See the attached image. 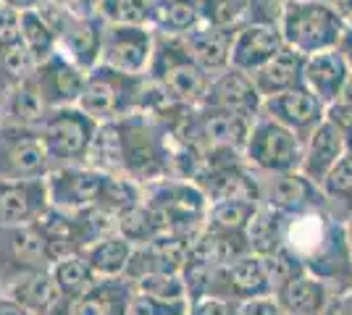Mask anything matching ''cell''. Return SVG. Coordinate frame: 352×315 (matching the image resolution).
Instances as JSON below:
<instances>
[{"instance_id":"1","label":"cell","mask_w":352,"mask_h":315,"mask_svg":"<svg viewBox=\"0 0 352 315\" xmlns=\"http://www.w3.org/2000/svg\"><path fill=\"white\" fill-rule=\"evenodd\" d=\"M87 165L126 176L140 187L174 176V139L153 113H129L98 124Z\"/></svg>"},{"instance_id":"2","label":"cell","mask_w":352,"mask_h":315,"mask_svg":"<svg viewBox=\"0 0 352 315\" xmlns=\"http://www.w3.org/2000/svg\"><path fill=\"white\" fill-rule=\"evenodd\" d=\"M281 247L331 294L352 289V253L344 224L326 208L287 215Z\"/></svg>"},{"instance_id":"3","label":"cell","mask_w":352,"mask_h":315,"mask_svg":"<svg viewBox=\"0 0 352 315\" xmlns=\"http://www.w3.org/2000/svg\"><path fill=\"white\" fill-rule=\"evenodd\" d=\"M79 108L98 124L124 119L129 113H155L168 105L166 92L147 74H126L111 66L95 63L87 71L85 90L79 95Z\"/></svg>"},{"instance_id":"4","label":"cell","mask_w":352,"mask_h":315,"mask_svg":"<svg viewBox=\"0 0 352 315\" xmlns=\"http://www.w3.org/2000/svg\"><path fill=\"white\" fill-rule=\"evenodd\" d=\"M155 32V30H153ZM158 87L166 92L168 103L179 105H200L206 100L210 74H206L187 53L182 34H163L155 32L153 56L145 71Z\"/></svg>"},{"instance_id":"5","label":"cell","mask_w":352,"mask_h":315,"mask_svg":"<svg viewBox=\"0 0 352 315\" xmlns=\"http://www.w3.org/2000/svg\"><path fill=\"white\" fill-rule=\"evenodd\" d=\"M279 30L284 45L294 47L302 56H313V53L337 47L347 24L331 3L287 0Z\"/></svg>"},{"instance_id":"6","label":"cell","mask_w":352,"mask_h":315,"mask_svg":"<svg viewBox=\"0 0 352 315\" xmlns=\"http://www.w3.org/2000/svg\"><path fill=\"white\" fill-rule=\"evenodd\" d=\"M142 200L155 210L166 231L187 237V240H195L200 234V229L206 226L208 208H210L208 197L195 181L176 179V176L142 187Z\"/></svg>"},{"instance_id":"7","label":"cell","mask_w":352,"mask_h":315,"mask_svg":"<svg viewBox=\"0 0 352 315\" xmlns=\"http://www.w3.org/2000/svg\"><path fill=\"white\" fill-rule=\"evenodd\" d=\"M37 129L43 135L45 150L50 155L53 168H63V165L87 163V152L98 132V121L87 116L79 105H66V108L47 110Z\"/></svg>"},{"instance_id":"8","label":"cell","mask_w":352,"mask_h":315,"mask_svg":"<svg viewBox=\"0 0 352 315\" xmlns=\"http://www.w3.org/2000/svg\"><path fill=\"white\" fill-rule=\"evenodd\" d=\"M245 161L258 174H284L300 171L302 163V142L265 113H258L250 124L248 142H245Z\"/></svg>"},{"instance_id":"9","label":"cell","mask_w":352,"mask_h":315,"mask_svg":"<svg viewBox=\"0 0 352 315\" xmlns=\"http://www.w3.org/2000/svg\"><path fill=\"white\" fill-rule=\"evenodd\" d=\"M56 260L37 224L0 226V286L3 292L32 273L50 270Z\"/></svg>"},{"instance_id":"10","label":"cell","mask_w":352,"mask_h":315,"mask_svg":"<svg viewBox=\"0 0 352 315\" xmlns=\"http://www.w3.org/2000/svg\"><path fill=\"white\" fill-rule=\"evenodd\" d=\"M208 202L219 200H255L258 202V174L242 152H208L195 176Z\"/></svg>"},{"instance_id":"11","label":"cell","mask_w":352,"mask_h":315,"mask_svg":"<svg viewBox=\"0 0 352 315\" xmlns=\"http://www.w3.org/2000/svg\"><path fill=\"white\" fill-rule=\"evenodd\" d=\"M53 171L37 126L0 124V179H45Z\"/></svg>"},{"instance_id":"12","label":"cell","mask_w":352,"mask_h":315,"mask_svg":"<svg viewBox=\"0 0 352 315\" xmlns=\"http://www.w3.org/2000/svg\"><path fill=\"white\" fill-rule=\"evenodd\" d=\"M111 174L98 171L92 165H63L53 168L47 174V192L50 205L63 210H82V208H100L105 197Z\"/></svg>"},{"instance_id":"13","label":"cell","mask_w":352,"mask_h":315,"mask_svg":"<svg viewBox=\"0 0 352 315\" xmlns=\"http://www.w3.org/2000/svg\"><path fill=\"white\" fill-rule=\"evenodd\" d=\"M153 40L155 32L145 24H105L98 63L126 74H145L153 56Z\"/></svg>"},{"instance_id":"14","label":"cell","mask_w":352,"mask_h":315,"mask_svg":"<svg viewBox=\"0 0 352 315\" xmlns=\"http://www.w3.org/2000/svg\"><path fill=\"white\" fill-rule=\"evenodd\" d=\"M258 205L279 210L284 215H297V213H305V210L326 208L321 187L313 179H308L302 171L258 174Z\"/></svg>"},{"instance_id":"15","label":"cell","mask_w":352,"mask_h":315,"mask_svg":"<svg viewBox=\"0 0 352 315\" xmlns=\"http://www.w3.org/2000/svg\"><path fill=\"white\" fill-rule=\"evenodd\" d=\"M85 79H87V69L74 63L60 50H56L53 56H47L40 63H34V69H32V82H34L47 110L79 103V95L85 90Z\"/></svg>"},{"instance_id":"16","label":"cell","mask_w":352,"mask_h":315,"mask_svg":"<svg viewBox=\"0 0 352 315\" xmlns=\"http://www.w3.org/2000/svg\"><path fill=\"white\" fill-rule=\"evenodd\" d=\"M50 210L45 179H0V226L37 224Z\"/></svg>"},{"instance_id":"17","label":"cell","mask_w":352,"mask_h":315,"mask_svg":"<svg viewBox=\"0 0 352 315\" xmlns=\"http://www.w3.org/2000/svg\"><path fill=\"white\" fill-rule=\"evenodd\" d=\"M261 113L279 121L281 126L294 132V137L300 142H305L316 132V126L326 119V105L308 87H300V90H289L265 97Z\"/></svg>"},{"instance_id":"18","label":"cell","mask_w":352,"mask_h":315,"mask_svg":"<svg viewBox=\"0 0 352 315\" xmlns=\"http://www.w3.org/2000/svg\"><path fill=\"white\" fill-rule=\"evenodd\" d=\"M200 105H213V108H226V110H234L245 119H255L263 108V95L258 92L252 76L242 69H223L219 74L210 76V84H208L206 100Z\"/></svg>"},{"instance_id":"19","label":"cell","mask_w":352,"mask_h":315,"mask_svg":"<svg viewBox=\"0 0 352 315\" xmlns=\"http://www.w3.org/2000/svg\"><path fill=\"white\" fill-rule=\"evenodd\" d=\"M190 244L192 240H187V237L163 231L155 240L134 247L132 260H129L124 276L134 281V279L147 276V273H182L187 253H190Z\"/></svg>"},{"instance_id":"20","label":"cell","mask_w":352,"mask_h":315,"mask_svg":"<svg viewBox=\"0 0 352 315\" xmlns=\"http://www.w3.org/2000/svg\"><path fill=\"white\" fill-rule=\"evenodd\" d=\"M281 47H284V37L279 27L242 24L232 40V66L252 74L274 58Z\"/></svg>"},{"instance_id":"21","label":"cell","mask_w":352,"mask_h":315,"mask_svg":"<svg viewBox=\"0 0 352 315\" xmlns=\"http://www.w3.org/2000/svg\"><path fill=\"white\" fill-rule=\"evenodd\" d=\"M271 297L289 315H321L334 294L329 292V286L323 281L310 276L308 270H300V273L289 276L287 281H281L271 292Z\"/></svg>"},{"instance_id":"22","label":"cell","mask_w":352,"mask_h":315,"mask_svg":"<svg viewBox=\"0 0 352 315\" xmlns=\"http://www.w3.org/2000/svg\"><path fill=\"white\" fill-rule=\"evenodd\" d=\"M350 74V63L339 53V47L313 53L305 58V87H308L323 105L337 103Z\"/></svg>"},{"instance_id":"23","label":"cell","mask_w":352,"mask_h":315,"mask_svg":"<svg viewBox=\"0 0 352 315\" xmlns=\"http://www.w3.org/2000/svg\"><path fill=\"white\" fill-rule=\"evenodd\" d=\"M305 58L308 56H302L294 47L284 45L268 63H263L258 71H252L250 76H252L258 92L263 95V100L271 97V95H281V92L305 87Z\"/></svg>"},{"instance_id":"24","label":"cell","mask_w":352,"mask_h":315,"mask_svg":"<svg viewBox=\"0 0 352 315\" xmlns=\"http://www.w3.org/2000/svg\"><path fill=\"white\" fill-rule=\"evenodd\" d=\"M190 58L206 71V74H219L232 66V40L234 32L213 30V27H195L192 32L182 34Z\"/></svg>"},{"instance_id":"25","label":"cell","mask_w":352,"mask_h":315,"mask_svg":"<svg viewBox=\"0 0 352 315\" xmlns=\"http://www.w3.org/2000/svg\"><path fill=\"white\" fill-rule=\"evenodd\" d=\"M344 152L347 150H344V142H342L339 132L323 119L316 126V132L302 142V163H300V171L308 179L316 181V184H321V179L342 161Z\"/></svg>"},{"instance_id":"26","label":"cell","mask_w":352,"mask_h":315,"mask_svg":"<svg viewBox=\"0 0 352 315\" xmlns=\"http://www.w3.org/2000/svg\"><path fill=\"white\" fill-rule=\"evenodd\" d=\"M134 294V281L126 276L100 279L85 297L74 302L72 315H126Z\"/></svg>"},{"instance_id":"27","label":"cell","mask_w":352,"mask_h":315,"mask_svg":"<svg viewBox=\"0 0 352 315\" xmlns=\"http://www.w3.org/2000/svg\"><path fill=\"white\" fill-rule=\"evenodd\" d=\"M47 108H45L40 92L32 82V74L21 79L14 90L8 92V97L0 105V124H16V126H40L45 119Z\"/></svg>"},{"instance_id":"28","label":"cell","mask_w":352,"mask_h":315,"mask_svg":"<svg viewBox=\"0 0 352 315\" xmlns=\"http://www.w3.org/2000/svg\"><path fill=\"white\" fill-rule=\"evenodd\" d=\"M134 244L126 237H121L118 231L108 234L103 240H98L95 244H89L82 255L87 257V263L95 268V273L100 279H116L126 273V266L132 260Z\"/></svg>"},{"instance_id":"29","label":"cell","mask_w":352,"mask_h":315,"mask_svg":"<svg viewBox=\"0 0 352 315\" xmlns=\"http://www.w3.org/2000/svg\"><path fill=\"white\" fill-rule=\"evenodd\" d=\"M321 195L326 210L337 218V221H347L352 218V152H344L326 176L321 179Z\"/></svg>"},{"instance_id":"30","label":"cell","mask_w":352,"mask_h":315,"mask_svg":"<svg viewBox=\"0 0 352 315\" xmlns=\"http://www.w3.org/2000/svg\"><path fill=\"white\" fill-rule=\"evenodd\" d=\"M50 276H53V281H56L60 294L74 302L79 300V297H85L89 289L100 281V276L95 273V268L89 266L87 257L82 255V253L58 257L50 266Z\"/></svg>"},{"instance_id":"31","label":"cell","mask_w":352,"mask_h":315,"mask_svg":"<svg viewBox=\"0 0 352 315\" xmlns=\"http://www.w3.org/2000/svg\"><path fill=\"white\" fill-rule=\"evenodd\" d=\"M284 221L287 215L279 213L274 208H265V205H258V210L252 213L248 224V244H250V253L255 255H271L281 250V242H284Z\"/></svg>"},{"instance_id":"32","label":"cell","mask_w":352,"mask_h":315,"mask_svg":"<svg viewBox=\"0 0 352 315\" xmlns=\"http://www.w3.org/2000/svg\"><path fill=\"white\" fill-rule=\"evenodd\" d=\"M200 27L197 0H155L150 14V30L163 34H187Z\"/></svg>"},{"instance_id":"33","label":"cell","mask_w":352,"mask_h":315,"mask_svg":"<svg viewBox=\"0 0 352 315\" xmlns=\"http://www.w3.org/2000/svg\"><path fill=\"white\" fill-rule=\"evenodd\" d=\"M19 40L30 50L34 63H40V60H45L47 56H53L58 50L56 32H53L50 21L45 19V14L40 8L21 11V19H19Z\"/></svg>"},{"instance_id":"34","label":"cell","mask_w":352,"mask_h":315,"mask_svg":"<svg viewBox=\"0 0 352 315\" xmlns=\"http://www.w3.org/2000/svg\"><path fill=\"white\" fill-rule=\"evenodd\" d=\"M116 231L137 247V244L155 240L166 229H163L161 218L155 215V210L150 208L145 200H140V202H134L132 208L121 210L116 215Z\"/></svg>"},{"instance_id":"35","label":"cell","mask_w":352,"mask_h":315,"mask_svg":"<svg viewBox=\"0 0 352 315\" xmlns=\"http://www.w3.org/2000/svg\"><path fill=\"white\" fill-rule=\"evenodd\" d=\"M32 69H34V58L21 40H11V43L0 40V105L21 79L32 74Z\"/></svg>"},{"instance_id":"36","label":"cell","mask_w":352,"mask_h":315,"mask_svg":"<svg viewBox=\"0 0 352 315\" xmlns=\"http://www.w3.org/2000/svg\"><path fill=\"white\" fill-rule=\"evenodd\" d=\"M255 210H258V202H255V200H219V202H210L206 226L221 229V231L245 234Z\"/></svg>"},{"instance_id":"37","label":"cell","mask_w":352,"mask_h":315,"mask_svg":"<svg viewBox=\"0 0 352 315\" xmlns=\"http://www.w3.org/2000/svg\"><path fill=\"white\" fill-rule=\"evenodd\" d=\"M197 11L203 27L236 32L248 21V0H197Z\"/></svg>"},{"instance_id":"38","label":"cell","mask_w":352,"mask_h":315,"mask_svg":"<svg viewBox=\"0 0 352 315\" xmlns=\"http://www.w3.org/2000/svg\"><path fill=\"white\" fill-rule=\"evenodd\" d=\"M155 0H100L98 11L105 24H145L150 27Z\"/></svg>"},{"instance_id":"39","label":"cell","mask_w":352,"mask_h":315,"mask_svg":"<svg viewBox=\"0 0 352 315\" xmlns=\"http://www.w3.org/2000/svg\"><path fill=\"white\" fill-rule=\"evenodd\" d=\"M134 289L147 292L153 297H161V300L190 302V297H187V284H184L182 273H147V276L134 279Z\"/></svg>"},{"instance_id":"40","label":"cell","mask_w":352,"mask_h":315,"mask_svg":"<svg viewBox=\"0 0 352 315\" xmlns=\"http://www.w3.org/2000/svg\"><path fill=\"white\" fill-rule=\"evenodd\" d=\"M187 307H190V302L161 300V297H153L147 292L134 289L126 315H187Z\"/></svg>"},{"instance_id":"41","label":"cell","mask_w":352,"mask_h":315,"mask_svg":"<svg viewBox=\"0 0 352 315\" xmlns=\"http://www.w3.org/2000/svg\"><path fill=\"white\" fill-rule=\"evenodd\" d=\"M287 0H248V21L245 24H265L279 27Z\"/></svg>"},{"instance_id":"42","label":"cell","mask_w":352,"mask_h":315,"mask_svg":"<svg viewBox=\"0 0 352 315\" xmlns=\"http://www.w3.org/2000/svg\"><path fill=\"white\" fill-rule=\"evenodd\" d=\"M326 121L339 132L344 150L352 152V103L337 100V103L326 105Z\"/></svg>"},{"instance_id":"43","label":"cell","mask_w":352,"mask_h":315,"mask_svg":"<svg viewBox=\"0 0 352 315\" xmlns=\"http://www.w3.org/2000/svg\"><path fill=\"white\" fill-rule=\"evenodd\" d=\"M187 315H242V305L223 297H197L190 300Z\"/></svg>"},{"instance_id":"44","label":"cell","mask_w":352,"mask_h":315,"mask_svg":"<svg viewBox=\"0 0 352 315\" xmlns=\"http://www.w3.org/2000/svg\"><path fill=\"white\" fill-rule=\"evenodd\" d=\"M242 315H289L284 313L279 305L274 302V297H258L242 305Z\"/></svg>"},{"instance_id":"45","label":"cell","mask_w":352,"mask_h":315,"mask_svg":"<svg viewBox=\"0 0 352 315\" xmlns=\"http://www.w3.org/2000/svg\"><path fill=\"white\" fill-rule=\"evenodd\" d=\"M321 315H352V289L342 292V294H334L329 300V305L323 307Z\"/></svg>"},{"instance_id":"46","label":"cell","mask_w":352,"mask_h":315,"mask_svg":"<svg viewBox=\"0 0 352 315\" xmlns=\"http://www.w3.org/2000/svg\"><path fill=\"white\" fill-rule=\"evenodd\" d=\"M0 315H34L32 310H27L19 300H14L11 294H0Z\"/></svg>"},{"instance_id":"47","label":"cell","mask_w":352,"mask_h":315,"mask_svg":"<svg viewBox=\"0 0 352 315\" xmlns=\"http://www.w3.org/2000/svg\"><path fill=\"white\" fill-rule=\"evenodd\" d=\"M339 53L344 56V60L350 63V69H352V27H347L344 30V34H342V40H339Z\"/></svg>"},{"instance_id":"48","label":"cell","mask_w":352,"mask_h":315,"mask_svg":"<svg viewBox=\"0 0 352 315\" xmlns=\"http://www.w3.org/2000/svg\"><path fill=\"white\" fill-rule=\"evenodd\" d=\"M3 5H11L16 11H34V8H40L45 0H0Z\"/></svg>"},{"instance_id":"49","label":"cell","mask_w":352,"mask_h":315,"mask_svg":"<svg viewBox=\"0 0 352 315\" xmlns=\"http://www.w3.org/2000/svg\"><path fill=\"white\" fill-rule=\"evenodd\" d=\"M334 8H337L339 16L344 19V24L352 27V0H337V3H334Z\"/></svg>"},{"instance_id":"50","label":"cell","mask_w":352,"mask_h":315,"mask_svg":"<svg viewBox=\"0 0 352 315\" xmlns=\"http://www.w3.org/2000/svg\"><path fill=\"white\" fill-rule=\"evenodd\" d=\"M339 100L352 103V69H350V74H347V82H344V90H342V97H339Z\"/></svg>"},{"instance_id":"51","label":"cell","mask_w":352,"mask_h":315,"mask_svg":"<svg viewBox=\"0 0 352 315\" xmlns=\"http://www.w3.org/2000/svg\"><path fill=\"white\" fill-rule=\"evenodd\" d=\"M344 231H347V242H350V253H352V218L344 221Z\"/></svg>"},{"instance_id":"52","label":"cell","mask_w":352,"mask_h":315,"mask_svg":"<svg viewBox=\"0 0 352 315\" xmlns=\"http://www.w3.org/2000/svg\"><path fill=\"white\" fill-rule=\"evenodd\" d=\"M318 3H331V5H334V3H337V0H318Z\"/></svg>"},{"instance_id":"53","label":"cell","mask_w":352,"mask_h":315,"mask_svg":"<svg viewBox=\"0 0 352 315\" xmlns=\"http://www.w3.org/2000/svg\"><path fill=\"white\" fill-rule=\"evenodd\" d=\"M0 294H3V286H0Z\"/></svg>"}]
</instances>
